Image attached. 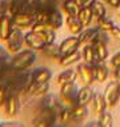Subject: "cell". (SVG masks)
Instances as JSON below:
<instances>
[{
  "label": "cell",
  "mask_w": 120,
  "mask_h": 127,
  "mask_svg": "<svg viewBox=\"0 0 120 127\" xmlns=\"http://www.w3.org/2000/svg\"><path fill=\"white\" fill-rule=\"evenodd\" d=\"M36 62L35 50H20L9 60V66L13 71H27Z\"/></svg>",
  "instance_id": "obj_1"
},
{
  "label": "cell",
  "mask_w": 120,
  "mask_h": 127,
  "mask_svg": "<svg viewBox=\"0 0 120 127\" xmlns=\"http://www.w3.org/2000/svg\"><path fill=\"white\" fill-rule=\"evenodd\" d=\"M76 79H79V82L83 86H91L92 82L96 80L95 64L87 63V62L79 63L76 67Z\"/></svg>",
  "instance_id": "obj_2"
},
{
  "label": "cell",
  "mask_w": 120,
  "mask_h": 127,
  "mask_svg": "<svg viewBox=\"0 0 120 127\" xmlns=\"http://www.w3.org/2000/svg\"><path fill=\"white\" fill-rule=\"evenodd\" d=\"M77 92H79V88L76 87L75 82L60 86V99L64 103V106H70V107L76 106L79 103L77 102Z\"/></svg>",
  "instance_id": "obj_3"
},
{
  "label": "cell",
  "mask_w": 120,
  "mask_h": 127,
  "mask_svg": "<svg viewBox=\"0 0 120 127\" xmlns=\"http://www.w3.org/2000/svg\"><path fill=\"white\" fill-rule=\"evenodd\" d=\"M5 43H7V50L9 52H12V54L19 52L24 44V33H23L22 28L15 27L12 30V32L9 33L8 39L5 40Z\"/></svg>",
  "instance_id": "obj_4"
},
{
  "label": "cell",
  "mask_w": 120,
  "mask_h": 127,
  "mask_svg": "<svg viewBox=\"0 0 120 127\" xmlns=\"http://www.w3.org/2000/svg\"><path fill=\"white\" fill-rule=\"evenodd\" d=\"M104 99L105 103H107V107L108 108H114L116 104H118L119 99H120V84L116 83V82H111V83L107 84L104 92Z\"/></svg>",
  "instance_id": "obj_5"
},
{
  "label": "cell",
  "mask_w": 120,
  "mask_h": 127,
  "mask_svg": "<svg viewBox=\"0 0 120 127\" xmlns=\"http://www.w3.org/2000/svg\"><path fill=\"white\" fill-rule=\"evenodd\" d=\"M57 118L59 116H57L56 112L51 111V110H43L42 108V112L32 121V126H35V127H52V126H55Z\"/></svg>",
  "instance_id": "obj_6"
},
{
  "label": "cell",
  "mask_w": 120,
  "mask_h": 127,
  "mask_svg": "<svg viewBox=\"0 0 120 127\" xmlns=\"http://www.w3.org/2000/svg\"><path fill=\"white\" fill-rule=\"evenodd\" d=\"M42 108L43 110H51V111L59 114L60 110L64 107V103L61 102V99L55 94H46L44 96H42Z\"/></svg>",
  "instance_id": "obj_7"
},
{
  "label": "cell",
  "mask_w": 120,
  "mask_h": 127,
  "mask_svg": "<svg viewBox=\"0 0 120 127\" xmlns=\"http://www.w3.org/2000/svg\"><path fill=\"white\" fill-rule=\"evenodd\" d=\"M3 107H4L5 115L9 116V118H13L15 115H18L20 110V98L18 92H11Z\"/></svg>",
  "instance_id": "obj_8"
},
{
  "label": "cell",
  "mask_w": 120,
  "mask_h": 127,
  "mask_svg": "<svg viewBox=\"0 0 120 127\" xmlns=\"http://www.w3.org/2000/svg\"><path fill=\"white\" fill-rule=\"evenodd\" d=\"M13 28H15V24H13V19L11 13L7 12L0 15V40L5 42Z\"/></svg>",
  "instance_id": "obj_9"
},
{
  "label": "cell",
  "mask_w": 120,
  "mask_h": 127,
  "mask_svg": "<svg viewBox=\"0 0 120 127\" xmlns=\"http://www.w3.org/2000/svg\"><path fill=\"white\" fill-rule=\"evenodd\" d=\"M24 43L25 46L31 50H35V51H42L43 47L46 46V43L43 42V39L37 35L36 32H33L32 30L29 32L24 33Z\"/></svg>",
  "instance_id": "obj_10"
},
{
  "label": "cell",
  "mask_w": 120,
  "mask_h": 127,
  "mask_svg": "<svg viewBox=\"0 0 120 127\" xmlns=\"http://www.w3.org/2000/svg\"><path fill=\"white\" fill-rule=\"evenodd\" d=\"M80 46L81 44L79 42L77 35H72L70 37H66V39L60 43V52H61V55L71 54V52H73V51L79 50Z\"/></svg>",
  "instance_id": "obj_11"
},
{
  "label": "cell",
  "mask_w": 120,
  "mask_h": 127,
  "mask_svg": "<svg viewBox=\"0 0 120 127\" xmlns=\"http://www.w3.org/2000/svg\"><path fill=\"white\" fill-rule=\"evenodd\" d=\"M49 92V82L47 83H35L31 80L25 90V94L32 95V96H44L46 94Z\"/></svg>",
  "instance_id": "obj_12"
},
{
  "label": "cell",
  "mask_w": 120,
  "mask_h": 127,
  "mask_svg": "<svg viewBox=\"0 0 120 127\" xmlns=\"http://www.w3.org/2000/svg\"><path fill=\"white\" fill-rule=\"evenodd\" d=\"M47 26L52 30H59L63 26V15L59 9H56L53 5L49 7V15H48V20H47Z\"/></svg>",
  "instance_id": "obj_13"
},
{
  "label": "cell",
  "mask_w": 120,
  "mask_h": 127,
  "mask_svg": "<svg viewBox=\"0 0 120 127\" xmlns=\"http://www.w3.org/2000/svg\"><path fill=\"white\" fill-rule=\"evenodd\" d=\"M52 78V72L47 67H39L31 72V80L35 83H47Z\"/></svg>",
  "instance_id": "obj_14"
},
{
  "label": "cell",
  "mask_w": 120,
  "mask_h": 127,
  "mask_svg": "<svg viewBox=\"0 0 120 127\" xmlns=\"http://www.w3.org/2000/svg\"><path fill=\"white\" fill-rule=\"evenodd\" d=\"M12 19L15 27H19V28H28V27H32V24L35 23L33 13H19V15H13Z\"/></svg>",
  "instance_id": "obj_15"
},
{
  "label": "cell",
  "mask_w": 120,
  "mask_h": 127,
  "mask_svg": "<svg viewBox=\"0 0 120 127\" xmlns=\"http://www.w3.org/2000/svg\"><path fill=\"white\" fill-rule=\"evenodd\" d=\"M81 58H83L81 56V52L79 50H76V51H73V52H71V54L61 55L60 59L57 62H59V64L61 67H70L75 63H79V60H80Z\"/></svg>",
  "instance_id": "obj_16"
},
{
  "label": "cell",
  "mask_w": 120,
  "mask_h": 127,
  "mask_svg": "<svg viewBox=\"0 0 120 127\" xmlns=\"http://www.w3.org/2000/svg\"><path fill=\"white\" fill-rule=\"evenodd\" d=\"M92 108H94L95 114H101L103 111H105L107 108V103H105L104 95L101 92H94V96H92Z\"/></svg>",
  "instance_id": "obj_17"
},
{
  "label": "cell",
  "mask_w": 120,
  "mask_h": 127,
  "mask_svg": "<svg viewBox=\"0 0 120 127\" xmlns=\"http://www.w3.org/2000/svg\"><path fill=\"white\" fill-rule=\"evenodd\" d=\"M66 24L70 30V32L72 35H79L81 31L84 30V26L81 24V22L79 20L77 16H71V15H67V19H66Z\"/></svg>",
  "instance_id": "obj_18"
},
{
  "label": "cell",
  "mask_w": 120,
  "mask_h": 127,
  "mask_svg": "<svg viewBox=\"0 0 120 127\" xmlns=\"http://www.w3.org/2000/svg\"><path fill=\"white\" fill-rule=\"evenodd\" d=\"M77 18L84 27H90L91 23H92V19L95 18L91 5L90 7H80V9H79V12H77Z\"/></svg>",
  "instance_id": "obj_19"
},
{
  "label": "cell",
  "mask_w": 120,
  "mask_h": 127,
  "mask_svg": "<svg viewBox=\"0 0 120 127\" xmlns=\"http://www.w3.org/2000/svg\"><path fill=\"white\" fill-rule=\"evenodd\" d=\"M42 52L46 55L47 58H51V59H60L61 52H60V44H56L55 42L52 43H48L43 47Z\"/></svg>",
  "instance_id": "obj_20"
},
{
  "label": "cell",
  "mask_w": 120,
  "mask_h": 127,
  "mask_svg": "<svg viewBox=\"0 0 120 127\" xmlns=\"http://www.w3.org/2000/svg\"><path fill=\"white\" fill-rule=\"evenodd\" d=\"M94 92L92 91V88L90 86H83V87L79 88V92H77V102L80 103V104H87L88 103H91L92 100V96H94Z\"/></svg>",
  "instance_id": "obj_21"
},
{
  "label": "cell",
  "mask_w": 120,
  "mask_h": 127,
  "mask_svg": "<svg viewBox=\"0 0 120 127\" xmlns=\"http://www.w3.org/2000/svg\"><path fill=\"white\" fill-rule=\"evenodd\" d=\"M97 28L99 27H87V28H84L83 31H81V32L77 35L80 44H90V43H92Z\"/></svg>",
  "instance_id": "obj_22"
},
{
  "label": "cell",
  "mask_w": 120,
  "mask_h": 127,
  "mask_svg": "<svg viewBox=\"0 0 120 127\" xmlns=\"http://www.w3.org/2000/svg\"><path fill=\"white\" fill-rule=\"evenodd\" d=\"M109 75V70H108V66L105 64V62H97L95 64V76H96V80L103 83V82L107 80Z\"/></svg>",
  "instance_id": "obj_23"
},
{
  "label": "cell",
  "mask_w": 120,
  "mask_h": 127,
  "mask_svg": "<svg viewBox=\"0 0 120 127\" xmlns=\"http://www.w3.org/2000/svg\"><path fill=\"white\" fill-rule=\"evenodd\" d=\"M56 80H57V84L59 86H64L67 83H71V82H75L76 80V70L70 68V70L61 71V72L57 75Z\"/></svg>",
  "instance_id": "obj_24"
},
{
  "label": "cell",
  "mask_w": 120,
  "mask_h": 127,
  "mask_svg": "<svg viewBox=\"0 0 120 127\" xmlns=\"http://www.w3.org/2000/svg\"><path fill=\"white\" fill-rule=\"evenodd\" d=\"M95 50V55H96V59L97 62H105L108 59V48H107V43H92Z\"/></svg>",
  "instance_id": "obj_25"
},
{
  "label": "cell",
  "mask_w": 120,
  "mask_h": 127,
  "mask_svg": "<svg viewBox=\"0 0 120 127\" xmlns=\"http://www.w3.org/2000/svg\"><path fill=\"white\" fill-rule=\"evenodd\" d=\"M72 114H73V121L75 122H83L88 115L87 104H80V103H77L76 106L72 107Z\"/></svg>",
  "instance_id": "obj_26"
},
{
  "label": "cell",
  "mask_w": 120,
  "mask_h": 127,
  "mask_svg": "<svg viewBox=\"0 0 120 127\" xmlns=\"http://www.w3.org/2000/svg\"><path fill=\"white\" fill-rule=\"evenodd\" d=\"M81 56H83L84 62H87V63H91V64H96V63H97L94 46H92L91 43L90 44H84L83 50H81Z\"/></svg>",
  "instance_id": "obj_27"
},
{
  "label": "cell",
  "mask_w": 120,
  "mask_h": 127,
  "mask_svg": "<svg viewBox=\"0 0 120 127\" xmlns=\"http://www.w3.org/2000/svg\"><path fill=\"white\" fill-rule=\"evenodd\" d=\"M4 79H3V80H0V107H3V106H4V103L7 100V98L9 96V94H11V92H15L11 88L9 83H8V82H5Z\"/></svg>",
  "instance_id": "obj_28"
},
{
  "label": "cell",
  "mask_w": 120,
  "mask_h": 127,
  "mask_svg": "<svg viewBox=\"0 0 120 127\" xmlns=\"http://www.w3.org/2000/svg\"><path fill=\"white\" fill-rule=\"evenodd\" d=\"M79 9H80V7L76 3V0H64L63 1V11L66 12V15L77 16Z\"/></svg>",
  "instance_id": "obj_29"
},
{
  "label": "cell",
  "mask_w": 120,
  "mask_h": 127,
  "mask_svg": "<svg viewBox=\"0 0 120 127\" xmlns=\"http://www.w3.org/2000/svg\"><path fill=\"white\" fill-rule=\"evenodd\" d=\"M91 8H92V12H94V16L96 19L105 16V12H107V11H105L104 1H101V0H95V1L92 3Z\"/></svg>",
  "instance_id": "obj_30"
},
{
  "label": "cell",
  "mask_w": 120,
  "mask_h": 127,
  "mask_svg": "<svg viewBox=\"0 0 120 127\" xmlns=\"http://www.w3.org/2000/svg\"><path fill=\"white\" fill-rule=\"evenodd\" d=\"M57 116H59L60 122H63V123L75 122L73 121V114H72V107H70V106H64V107L60 110V112L57 114Z\"/></svg>",
  "instance_id": "obj_31"
},
{
  "label": "cell",
  "mask_w": 120,
  "mask_h": 127,
  "mask_svg": "<svg viewBox=\"0 0 120 127\" xmlns=\"http://www.w3.org/2000/svg\"><path fill=\"white\" fill-rule=\"evenodd\" d=\"M49 7H42L39 11L35 12V23H42V24H47L48 20V15H49Z\"/></svg>",
  "instance_id": "obj_32"
},
{
  "label": "cell",
  "mask_w": 120,
  "mask_h": 127,
  "mask_svg": "<svg viewBox=\"0 0 120 127\" xmlns=\"http://www.w3.org/2000/svg\"><path fill=\"white\" fill-rule=\"evenodd\" d=\"M99 125H100V127H112L114 126V118H112L111 112L103 111L101 114H99Z\"/></svg>",
  "instance_id": "obj_33"
},
{
  "label": "cell",
  "mask_w": 120,
  "mask_h": 127,
  "mask_svg": "<svg viewBox=\"0 0 120 127\" xmlns=\"http://www.w3.org/2000/svg\"><path fill=\"white\" fill-rule=\"evenodd\" d=\"M37 35H39L40 37H42V39H43V42L46 43V44L55 42V37H56V33H55V30L49 28V27H48L47 30H44L43 32L37 33Z\"/></svg>",
  "instance_id": "obj_34"
},
{
  "label": "cell",
  "mask_w": 120,
  "mask_h": 127,
  "mask_svg": "<svg viewBox=\"0 0 120 127\" xmlns=\"http://www.w3.org/2000/svg\"><path fill=\"white\" fill-rule=\"evenodd\" d=\"M96 20H97V27H99V28L107 31V32H109V31L114 28V26H115L114 22H112L109 18H107V16H103V18H99Z\"/></svg>",
  "instance_id": "obj_35"
},
{
  "label": "cell",
  "mask_w": 120,
  "mask_h": 127,
  "mask_svg": "<svg viewBox=\"0 0 120 127\" xmlns=\"http://www.w3.org/2000/svg\"><path fill=\"white\" fill-rule=\"evenodd\" d=\"M97 42H101V43H108V35H107V31L101 30V28H97L96 31V35L92 40V43H97ZM91 43V44H92Z\"/></svg>",
  "instance_id": "obj_36"
},
{
  "label": "cell",
  "mask_w": 120,
  "mask_h": 127,
  "mask_svg": "<svg viewBox=\"0 0 120 127\" xmlns=\"http://www.w3.org/2000/svg\"><path fill=\"white\" fill-rule=\"evenodd\" d=\"M109 63H111V66L116 68V67H120V52H118L116 55L111 58V60H109Z\"/></svg>",
  "instance_id": "obj_37"
},
{
  "label": "cell",
  "mask_w": 120,
  "mask_h": 127,
  "mask_svg": "<svg viewBox=\"0 0 120 127\" xmlns=\"http://www.w3.org/2000/svg\"><path fill=\"white\" fill-rule=\"evenodd\" d=\"M109 33H111V36L114 37L115 40H118V42H120V27H118V26H114V28H112L111 31H109Z\"/></svg>",
  "instance_id": "obj_38"
},
{
  "label": "cell",
  "mask_w": 120,
  "mask_h": 127,
  "mask_svg": "<svg viewBox=\"0 0 120 127\" xmlns=\"http://www.w3.org/2000/svg\"><path fill=\"white\" fill-rule=\"evenodd\" d=\"M9 11V4L7 0H0V15L3 13H7Z\"/></svg>",
  "instance_id": "obj_39"
},
{
  "label": "cell",
  "mask_w": 120,
  "mask_h": 127,
  "mask_svg": "<svg viewBox=\"0 0 120 127\" xmlns=\"http://www.w3.org/2000/svg\"><path fill=\"white\" fill-rule=\"evenodd\" d=\"M105 4L111 5L112 8H120V0H101Z\"/></svg>",
  "instance_id": "obj_40"
},
{
  "label": "cell",
  "mask_w": 120,
  "mask_h": 127,
  "mask_svg": "<svg viewBox=\"0 0 120 127\" xmlns=\"http://www.w3.org/2000/svg\"><path fill=\"white\" fill-rule=\"evenodd\" d=\"M95 0H76V3L79 4V7H90L92 5Z\"/></svg>",
  "instance_id": "obj_41"
},
{
  "label": "cell",
  "mask_w": 120,
  "mask_h": 127,
  "mask_svg": "<svg viewBox=\"0 0 120 127\" xmlns=\"http://www.w3.org/2000/svg\"><path fill=\"white\" fill-rule=\"evenodd\" d=\"M0 58H4V59H9V51L4 48L3 46H0Z\"/></svg>",
  "instance_id": "obj_42"
},
{
  "label": "cell",
  "mask_w": 120,
  "mask_h": 127,
  "mask_svg": "<svg viewBox=\"0 0 120 127\" xmlns=\"http://www.w3.org/2000/svg\"><path fill=\"white\" fill-rule=\"evenodd\" d=\"M114 78H115V82L120 84V67H116L114 70Z\"/></svg>",
  "instance_id": "obj_43"
},
{
  "label": "cell",
  "mask_w": 120,
  "mask_h": 127,
  "mask_svg": "<svg viewBox=\"0 0 120 127\" xmlns=\"http://www.w3.org/2000/svg\"><path fill=\"white\" fill-rule=\"evenodd\" d=\"M39 3H40L43 7H47V5H52L53 0H39Z\"/></svg>",
  "instance_id": "obj_44"
},
{
  "label": "cell",
  "mask_w": 120,
  "mask_h": 127,
  "mask_svg": "<svg viewBox=\"0 0 120 127\" xmlns=\"http://www.w3.org/2000/svg\"><path fill=\"white\" fill-rule=\"evenodd\" d=\"M1 126H4V127H18L20 125L16 123V122H9V123H7V125H1Z\"/></svg>",
  "instance_id": "obj_45"
},
{
  "label": "cell",
  "mask_w": 120,
  "mask_h": 127,
  "mask_svg": "<svg viewBox=\"0 0 120 127\" xmlns=\"http://www.w3.org/2000/svg\"><path fill=\"white\" fill-rule=\"evenodd\" d=\"M0 126H1V123H0Z\"/></svg>",
  "instance_id": "obj_46"
}]
</instances>
